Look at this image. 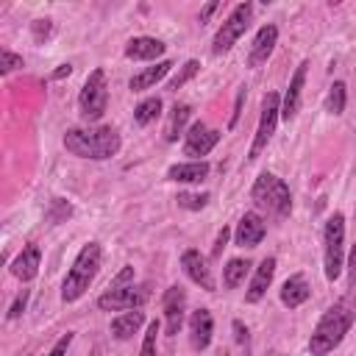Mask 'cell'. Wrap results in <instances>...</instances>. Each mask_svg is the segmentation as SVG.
Segmentation results:
<instances>
[{"label": "cell", "instance_id": "obj_1", "mask_svg": "<svg viewBox=\"0 0 356 356\" xmlns=\"http://www.w3.org/2000/svg\"><path fill=\"white\" fill-rule=\"evenodd\" d=\"M353 323H356V300L350 295H345L337 303H331L323 312V317L317 320V325L309 337V353L312 356H328L334 348L342 345V339L348 337Z\"/></svg>", "mask_w": 356, "mask_h": 356}, {"label": "cell", "instance_id": "obj_2", "mask_svg": "<svg viewBox=\"0 0 356 356\" xmlns=\"http://www.w3.org/2000/svg\"><path fill=\"white\" fill-rule=\"evenodd\" d=\"M67 153L89 161H108L120 153L122 139L120 131L111 125H92V128H70L64 134Z\"/></svg>", "mask_w": 356, "mask_h": 356}, {"label": "cell", "instance_id": "obj_3", "mask_svg": "<svg viewBox=\"0 0 356 356\" xmlns=\"http://www.w3.org/2000/svg\"><path fill=\"white\" fill-rule=\"evenodd\" d=\"M100 264H103V248L100 242H86L81 245V250L75 253L64 281H61V300L64 303H75L86 295V289L92 286V281L97 278L100 273Z\"/></svg>", "mask_w": 356, "mask_h": 356}, {"label": "cell", "instance_id": "obj_4", "mask_svg": "<svg viewBox=\"0 0 356 356\" xmlns=\"http://www.w3.org/2000/svg\"><path fill=\"white\" fill-rule=\"evenodd\" d=\"M250 200L256 209H264L267 214H275V217L292 214V192H289L286 181L270 170L256 175V181L250 186Z\"/></svg>", "mask_w": 356, "mask_h": 356}, {"label": "cell", "instance_id": "obj_5", "mask_svg": "<svg viewBox=\"0 0 356 356\" xmlns=\"http://www.w3.org/2000/svg\"><path fill=\"white\" fill-rule=\"evenodd\" d=\"M345 270V214L334 211L323 225V275L337 281Z\"/></svg>", "mask_w": 356, "mask_h": 356}, {"label": "cell", "instance_id": "obj_6", "mask_svg": "<svg viewBox=\"0 0 356 356\" xmlns=\"http://www.w3.org/2000/svg\"><path fill=\"white\" fill-rule=\"evenodd\" d=\"M106 108H108V78L103 67H95L78 92V114L83 122H100Z\"/></svg>", "mask_w": 356, "mask_h": 356}, {"label": "cell", "instance_id": "obj_7", "mask_svg": "<svg viewBox=\"0 0 356 356\" xmlns=\"http://www.w3.org/2000/svg\"><path fill=\"white\" fill-rule=\"evenodd\" d=\"M250 19H253V3L250 0L236 3L231 8V14L220 22V28H217V33L211 39V53L214 56H225L236 44V39L250 28Z\"/></svg>", "mask_w": 356, "mask_h": 356}, {"label": "cell", "instance_id": "obj_8", "mask_svg": "<svg viewBox=\"0 0 356 356\" xmlns=\"http://www.w3.org/2000/svg\"><path fill=\"white\" fill-rule=\"evenodd\" d=\"M278 120H281V95L278 92H267L261 97L259 125H256V134H253V142H250V150H248V161H256L267 150V145H270V139H273V134L278 128Z\"/></svg>", "mask_w": 356, "mask_h": 356}, {"label": "cell", "instance_id": "obj_9", "mask_svg": "<svg viewBox=\"0 0 356 356\" xmlns=\"http://www.w3.org/2000/svg\"><path fill=\"white\" fill-rule=\"evenodd\" d=\"M222 134L217 128H209L203 120H195L184 134V156L186 161H206V156L220 145Z\"/></svg>", "mask_w": 356, "mask_h": 356}, {"label": "cell", "instance_id": "obj_10", "mask_svg": "<svg viewBox=\"0 0 356 356\" xmlns=\"http://www.w3.org/2000/svg\"><path fill=\"white\" fill-rule=\"evenodd\" d=\"M147 298H150V289L147 286H117V289H106L97 300H95V306L100 309V312H134V309H142L145 303H147Z\"/></svg>", "mask_w": 356, "mask_h": 356}, {"label": "cell", "instance_id": "obj_11", "mask_svg": "<svg viewBox=\"0 0 356 356\" xmlns=\"http://www.w3.org/2000/svg\"><path fill=\"white\" fill-rule=\"evenodd\" d=\"M181 270H184V275H186L195 286H200L203 292H217V281H214V273H211V267H209V259H206L197 248H186V250L181 253Z\"/></svg>", "mask_w": 356, "mask_h": 356}, {"label": "cell", "instance_id": "obj_12", "mask_svg": "<svg viewBox=\"0 0 356 356\" xmlns=\"http://www.w3.org/2000/svg\"><path fill=\"white\" fill-rule=\"evenodd\" d=\"M161 312H164V331L167 337H175L184 325V317H186V292L184 286L172 284L164 289L161 295Z\"/></svg>", "mask_w": 356, "mask_h": 356}, {"label": "cell", "instance_id": "obj_13", "mask_svg": "<svg viewBox=\"0 0 356 356\" xmlns=\"http://www.w3.org/2000/svg\"><path fill=\"white\" fill-rule=\"evenodd\" d=\"M267 236V222L259 211H245L234 228V245L236 248H259Z\"/></svg>", "mask_w": 356, "mask_h": 356}, {"label": "cell", "instance_id": "obj_14", "mask_svg": "<svg viewBox=\"0 0 356 356\" xmlns=\"http://www.w3.org/2000/svg\"><path fill=\"white\" fill-rule=\"evenodd\" d=\"M306 72H309V61H300L289 78V86L286 92L281 95V120L284 122H292L298 117V108H300V97H303V86H306Z\"/></svg>", "mask_w": 356, "mask_h": 356}, {"label": "cell", "instance_id": "obj_15", "mask_svg": "<svg viewBox=\"0 0 356 356\" xmlns=\"http://www.w3.org/2000/svg\"><path fill=\"white\" fill-rule=\"evenodd\" d=\"M39 267H42V248L36 242H28L8 264V273L22 281V284H31L36 275H39Z\"/></svg>", "mask_w": 356, "mask_h": 356}, {"label": "cell", "instance_id": "obj_16", "mask_svg": "<svg viewBox=\"0 0 356 356\" xmlns=\"http://www.w3.org/2000/svg\"><path fill=\"white\" fill-rule=\"evenodd\" d=\"M275 267H278V259L275 256H264L256 267H253V275H250V284H248V289H245V303H259L264 295H267V289H270V284H273V278H275Z\"/></svg>", "mask_w": 356, "mask_h": 356}, {"label": "cell", "instance_id": "obj_17", "mask_svg": "<svg viewBox=\"0 0 356 356\" xmlns=\"http://www.w3.org/2000/svg\"><path fill=\"white\" fill-rule=\"evenodd\" d=\"M275 44H278V25H273V22L261 25L256 31V36H253L250 50H248V67L250 70H259L261 64H267V58L273 56Z\"/></svg>", "mask_w": 356, "mask_h": 356}, {"label": "cell", "instance_id": "obj_18", "mask_svg": "<svg viewBox=\"0 0 356 356\" xmlns=\"http://www.w3.org/2000/svg\"><path fill=\"white\" fill-rule=\"evenodd\" d=\"M211 337H214V317L206 306H200L189 314V345H192V350H206L211 345Z\"/></svg>", "mask_w": 356, "mask_h": 356}, {"label": "cell", "instance_id": "obj_19", "mask_svg": "<svg viewBox=\"0 0 356 356\" xmlns=\"http://www.w3.org/2000/svg\"><path fill=\"white\" fill-rule=\"evenodd\" d=\"M164 50H167V44L156 36H134V39L125 42L122 53H125L128 61H156V58L161 61Z\"/></svg>", "mask_w": 356, "mask_h": 356}, {"label": "cell", "instance_id": "obj_20", "mask_svg": "<svg viewBox=\"0 0 356 356\" xmlns=\"http://www.w3.org/2000/svg\"><path fill=\"white\" fill-rule=\"evenodd\" d=\"M172 67H175V64H172L170 58H161V61H156L153 67H145V70L134 72V75L128 78V89H131L134 95H142V92L153 89L159 81H164V78L170 75V70H172Z\"/></svg>", "mask_w": 356, "mask_h": 356}, {"label": "cell", "instance_id": "obj_21", "mask_svg": "<svg viewBox=\"0 0 356 356\" xmlns=\"http://www.w3.org/2000/svg\"><path fill=\"white\" fill-rule=\"evenodd\" d=\"M278 298H281V303H284L286 309H300V306L312 298V286H309L306 275H303V273H292V275L281 284Z\"/></svg>", "mask_w": 356, "mask_h": 356}, {"label": "cell", "instance_id": "obj_22", "mask_svg": "<svg viewBox=\"0 0 356 356\" xmlns=\"http://www.w3.org/2000/svg\"><path fill=\"white\" fill-rule=\"evenodd\" d=\"M211 172L209 161H178L167 167V181L172 184H203Z\"/></svg>", "mask_w": 356, "mask_h": 356}, {"label": "cell", "instance_id": "obj_23", "mask_svg": "<svg viewBox=\"0 0 356 356\" xmlns=\"http://www.w3.org/2000/svg\"><path fill=\"white\" fill-rule=\"evenodd\" d=\"M192 106L189 103H175L167 114V125H164V142H178V136L184 139L186 128L192 125Z\"/></svg>", "mask_w": 356, "mask_h": 356}, {"label": "cell", "instance_id": "obj_24", "mask_svg": "<svg viewBox=\"0 0 356 356\" xmlns=\"http://www.w3.org/2000/svg\"><path fill=\"white\" fill-rule=\"evenodd\" d=\"M142 325H145V314H142L139 309H134V312H120L117 317H111L108 331H111V337H114L117 342H125V339H131L134 334H139Z\"/></svg>", "mask_w": 356, "mask_h": 356}, {"label": "cell", "instance_id": "obj_25", "mask_svg": "<svg viewBox=\"0 0 356 356\" xmlns=\"http://www.w3.org/2000/svg\"><path fill=\"white\" fill-rule=\"evenodd\" d=\"M250 267H253V264H250L248 259H242V256L228 259L225 267H222V286H225V289H236V286H242L245 278L250 275Z\"/></svg>", "mask_w": 356, "mask_h": 356}, {"label": "cell", "instance_id": "obj_26", "mask_svg": "<svg viewBox=\"0 0 356 356\" xmlns=\"http://www.w3.org/2000/svg\"><path fill=\"white\" fill-rule=\"evenodd\" d=\"M161 108H164V100H161L159 95H150V97H145V100L136 103V108H134V122H136L139 128H145V125H150V122H156V120L161 117Z\"/></svg>", "mask_w": 356, "mask_h": 356}, {"label": "cell", "instance_id": "obj_27", "mask_svg": "<svg viewBox=\"0 0 356 356\" xmlns=\"http://www.w3.org/2000/svg\"><path fill=\"white\" fill-rule=\"evenodd\" d=\"M345 106H348V86H345V81H334L325 95V111L339 117L345 111Z\"/></svg>", "mask_w": 356, "mask_h": 356}, {"label": "cell", "instance_id": "obj_28", "mask_svg": "<svg viewBox=\"0 0 356 356\" xmlns=\"http://www.w3.org/2000/svg\"><path fill=\"white\" fill-rule=\"evenodd\" d=\"M197 72H200V61H197V58H189V61H186V64L167 81V92H178V89H181L184 83H189Z\"/></svg>", "mask_w": 356, "mask_h": 356}, {"label": "cell", "instance_id": "obj_29", "mask_svg": "<svg viewBox=\"0 0 356 356\" xmlns=\"http://www.w3.org/2000/svg\"><path fill=\"white\" fill-rule=\"evenodd\" d=\"M159 331H161V323L159 320H150L145 334H142V348H139V356H159Z\"/></svg>", "mask_w": 356, "mask_h": 356}, {"label": "cell", "instance_id": "obj_30", "mask_svg": "<svg viewBox=\"0 0 356 356\" xmlns=\"http://www.w3.org/2000/svg\"><path fill=\"white\" fill-rule=\"evenodd\" d=\"M209 200H211L209 192H178L175 195V203L181 209H186V211H200V209L209 206Z\"/></svg>", "mask_w": 356, "mask_h": 356}, {"label": "cell", "instance_id": "obj_31", "mask_svg": "<svg viewBox=\"0 0 356 356\" xmlns=\"http://www.w3.org/2000/svg\"><path fill=\"white\" fill-rule=\"evenodd\" d=\"M44 217H47V222H53V225L67 222V220L72 217V203L64 200V197H53L50 206H47V211H44Z\"/></svg>", "mask_w": 356, "mask_h": 356}, {"label": "cell", "instance_id": "obj_32", "mask_svg": "<svg viewBox=\"0 0 356 356\" xmlns=\"http://www.w3.org/2000/svg\"><path fill=\"white\" fill-rule=\"evenodd\" d=\"M22 64H25V61H22L19 53H14V50H8V47L0 50V75H8V72H14V70H19Z\"/></svg>", "mask_w": 356, "mask_h": 356}, {"label": "cell", "instance_id": "obj_33", "mask_svg": "<svg viewBox=\"0 0 356 356\" xmlns=\"http://www.w3.org/2000/svg\"><path fill=\"white\" fill-rule=\"evenodd\" d=\"M28 300H31V289H19V292H17V298L11 300L8 312H6V320H19V317H22V312L28 309Z\"/></svg>", "mask_w": 356, "mask_h": 356}, {"label": "cell", "instance_id": "obj_34", "mask_svg": "<svg viewBox=\"0 0 356 356\" xmlns=\"http://www.w3.org/2000/svg\"><path fill=\"white\" fill-rule=\"evenodd\" d=\"M31 36L36 44H44L53 36V19H33L31 22Z\"/></svg>", "mask_w": 356, "mask_h": 356}, {"label": "cell", "instance_id": "obj_35", "mask_svg": "<svg viewBox=\"0 0 356 356\" xmlns=\"http://www.w3.org/2000/svg\"><path fill=\"white\" fill-rule=\"evenodd\" d=\"M231 331H234V342L245 350V356L250 353V328L242 320H231Z\"/></svg>", "mask_w": 356, "mask_h": 356}, {"label": "cell", "instance_id": "obj_36", "mask_svg": "<svg viewBox=\"0 0 356 356\" xmlns=\"http://www.w3.org/2000/svg\"><path fill=\"white\" fill-rule=\"evenodd\" d=\"M72 339H75V334L72 331H67V334H61L56 342H53V348L44 353V356H67V350H70V345H72Z\"/></svg>", "mask_w": 356, "mask_h": 356}, {"label": "cell", "instance_id": "obj_37", "mask_svg": "<svg viewBox=\"0 0 356 356\" xmlns=\"http://www.w3.org/2000/svg\"><path fill=\"white\" fill-rule=\"evenodd\" d=\"M245 97H248V86H239V92H236V97H234V111H231V120H228V131H234V128H236L239 114H242V103H245Z\"/></svg>", "mask_w": 356, "mask_h": 356}, {"label": "cell", "instance_id": "obj_38", "mask_svg": "<svg viewBox=\"0 0 356 356\" xmlns=\"http://www.w3.org/2000/svg\"><path fill=\"white\" fill-rule=\"evenodd\" d=\"M231 234H234V231H231L228 225H222V228L217 231V236H214V245H211V259H220V256H222V248L228 245Z\"/></svg>", "mask_w": 356, "mask_h": 356}, {"label": "cell", "instance_id": "obj_39", "mask_svg": "<svg viewBox=\"0 0 356 356\" xmlns=\"http://www.w3.org/2000/svg\"><path fill=\"white\" fill-rule=\"evenodd\" d=\"M134 275H136V273H134V267H131V264H125V267L111 278V289H117V286H131V284H134Z\"/></svg>", "mask_w": 356, "mask_h": 356}, {"label": "cell", "instance_id": "obj_40", "mask_svg": "<svg viewBox=\"0 0 356 356\" xmlns=\"http://www.w3.org/2000/svg\"><path fill=\"white\" fill-rule=\"evenodd\" d=\"M345 270H348V286L356 292V245H350V253H348Z\"/></svg>", "mask_w": 356, "mask_h": 356}, {"label": "cell", "instance_id": "obj_41", "mask_svg": "<svg viewBox=\"0 0 356 356\" xmlns=\"http://www.w3.org/2000/svg\"><path fill=\"white\" fill-rule=\"evenodd\" d=\"M217 8H220V0H209V3H206V6L200 8V17H197V22H200V25H206V22L211 19V14H214Z\"/></svg>", "mask_w": 356, "mask_h": 356}, {"label": "cell", "instance_id": "obj_42", "mask_svg": "<svg viewBox=\"0 0 356 356\" xmlns=\"http://www.w3.org/2000/svg\"><path fill=\"white\" fill-rule=\"evenodd\" d=\"M70 75H72V64H58L50 78H53V81H61V78H70Z\"/></svg>", "mask_w": 356, "mask_h": 356}, {"label": "cell", "instance_id": "obj_43", "mask_svg": "<svg viewBox=\"0 0 356 356\" xmlns=\"http://www.w3.org/2000/svg\"><path fill=\"white\" fill-rule=\"evenodd\" d=\"M217 356H234V353H231L228 348H220V350H217Z\"/></svg>", "mask_w": 356, "mask_h": 356}, {"label": "cell", "instance_id": "obj_44", "mask_svg": "<svg viewBox=\"0 0 356 356\" xmlns=\"http://www.w3.org/2000/svg\"><path fill=\"white\" fill-rule=\"evenodd\" d=\"M353 214H356V211H353Z\"/></svg>", "mask_w": 356, "mask_h": 356}]
</instances>
